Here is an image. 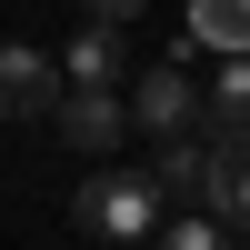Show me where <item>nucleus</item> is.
I'll return each mask as SVG.
<instances>
[{"label":"nucleus","mask_w":250,"mask_h":250,"mask_svg":"<svg viewBox=\"0 0 250 250\" xmlns=\"http://www.w3.org/2000/svg\"><path fill=\"white\" fill-rule=\"evenodd\" d=\"M70 210H80V230H100L110 250H130V240L160 220V190H150L140 170H100V180H80V200H70Z\"/></svg>","instance_id":"nucleus-1"},{"label":"nucleus","mask_w":250,"mask_h":250,"mask_svg":"<svg viewBox=\"0 0 250 250\" xmlns=\"http://www.w3.org/2000/svg\"><path fill=\"white\" fill-rule=\"evenodd\" d=\"M150 180L160 200H190V210H220V140H200V130H180V140H160L150 150Z\"/></svg>","instance_id":"nucleus-2"},{"label":"nucleus","mask_w":250,"mask_h":250,"mask_svg":"<svg viewBox=\"0 0 250 250\" xmlns=\"http://www.w3.org/2000/svg\"><path fill=\"white\" fill-rule=\"evenodd\" d=\"M130 120H140L150 140H180V130H200V90H190V70H180V60L140 70V90H130Z\"/></svg>","instance_id":"nucleus-3"},{"label":"nucleus","mask_w":250,"mask_h":250,"mask_svg":"<svg viewBox=\"0 0 250 250\" xmlns=\"http://www.w3.org/2000/svg\"><path fill=\"white\" fill-rule=\"evenodd\" d=\"M50 100H60L50 50H30V40H0V120H40Z\"/></svg>","instance_id":"nucleus-4"},{"label":"nucleus","mask_w":250,"mask_h":250,"mask_svg":"<svg viewBox=\"0 0 250 250\" xmlns=\"http://www.w3.org/2000/svg\"><path fill=\"white\" fill-rule=\"evenodd\" d=\"M50 120H60V140H70V150H110V140H130V110H120L110 90H60Z\"/></svg>","instance_id":"nucleus-5"},{"label":"nucleus","mask_w":250,"mask_h":250,"mask_svg":"<svg viewBox=\"0 0 250 250\" xmlns=\"http://www.w3.org/2000/svg\"><path fill=\"white\" fill-rule=\"evenodd\" d=\"M190 50L250 60V0H190Z\"/></svg>","instance_id":"nucleus-6"},{"label":"nucleus","mask_w":250,"mask_h":250,"mask_svg":"<svg viewBox=\"0 0 250 250\" xmlns=\"http://www.w3.org/2000/svg\"><path fill=\"white\" fill-rule=\"evenodd\" d=\"M60 70H70V90H110V80H120V30H110V20H90V30L60 50Z\"/></svg>","instance_id":"nucleus-7"},{"label":"nucleus","mask_w":250,"mask_h":250,"mask_svg":"<svg viewBox=\"0 0 250 250\" xmlns=\"http://www.w3.org/2000/svg\"><path fill=\"white\" fill-rule=\"evenodd\" d=\"M210 130H250V60H220V80H210Z\"/></svg>","instance_id":"nucleus-8"},{"label":"nucleus","mask_w":250,"mask_h":250,"mask_svg":"<svg viewBox=\"0 0 250 250\" xmlns=\"http://www.w3.org/2000/svg\"><path fill=\"white\" fill-rule=\"evenodd\" d=\"M160 250H230V220L190 210V220H170V230H160Z\"/></svg>","instance_id":"nucleus-9"},{"label":"nucleus","mask_w":250,"mask_h":250,"mask_svg":"<svg viewBox=\"0 0 250 250\" xmlns=\"http://www.w3.org/2000/svg\"><path fill=\"white\" fill-rule=\"evenodd\" d=\"M80 10H90V20H110V30H120V20H140V0H80Z\"/></svg>","instance_id":"nucleus-10"}]
</instances>
